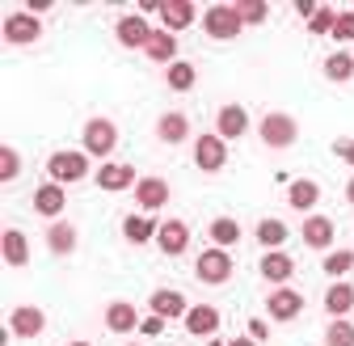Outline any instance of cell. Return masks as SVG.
Instances as JSON below:
<instances>
[{"mask_svg":"<svg viewBox=\"0 0 354 346\" xmlns=\"http://www.w3.org/2000/svg\"><path fill=\"white\" fill-rule=\"evenodd\" d=\"M241 13H236V5H211L207 13H203V30H207V38H215V42H232L236 34H241Z\"/></svg>","mask_w":354,"mask_h":346,"instance_id":"cell-1","label":"cell"},{"mask_svg":"<svg viewBox=\"0 0 354 346\" xmlns=\"http://www.w3.org/2000/svg\"><path fill=\"white\" fill-rule=\"evenodd\" d=\"M257 131H261V144H266V148H291V144H295V136H299V127H295V118H291V114L270 110V114L261 118Z\"/></svg>","mask_w":354,"mask_h":346,"instance_id":"cell-2","label":"cell"},{"mask_svg":"<svg viewBox=\"0 0 354 346\" xmlns=\"http://www.w3.org/2000/svg\"><path fill=\"white\" fill-rule=\"evenodd\" d=\"M198 279L207 283V287H219V283H228L232 279V257H228V249H219V245H211V249H203L198 253Z\"/></svg>","mask_w":354,"mask_h":346,"instance_id":"cell-3","label":"cell"},{"mask_svg":"<svg viewBox=\"0 0 354 346\" xmlns=\"http://www.w3.org/2000/svg\"><path fill=\"white\" fill-rule=\"evenodd\" d=\"M118 144V127L110 118H88L84 122V156H110Z\"/></svg>","mask_w":354,"mask_h":346,"instance_id":"cell-4","label":"cell"},{"mask_svg":"<svg viewBox=\"0 0 354 346\" xmlns=\"http://www.w3.org/2000/svg\"><path fill=\"white\" fill-rule=\"evenodd\" d=\"M47 178L59 182V186L88 178V156H84V152H55V156L47 161Z\"/></svg>","mask_w":354,"mask_h":346,"instance_id":"cell-5","label":"cell"},{"mask_svg":"<svg viewBox=\"0 0 354 346\" xmlns=\"http://www.w3.org/2000/svg\"><path fill=\"white\" fill-rule=\"evenodd\" d=\"M194 165H198L203 173H219V169L228 165V144L219 140L215 131L198 136V140H194Z\"/></svg>","mask_w":354,"mask_h":346,"instance_id":"cell-6","label":"cell"},{"mask_svg":"<svg viewBox=\"0 0 354 346\" xmlns=\"http://www.w3.org/2000/svg\"><path fill=\"white\" fill-rule=\"evenodd\" d=\"M42 34V21L34 13H9L5 17V42L9 47H30V42H38Z\"/></svg>","mask_w":354,"mask_h":346,"instance_id":"cell-7","label":"cell"},{"mask_svg":"<svg viewBox=\"0 0 354 346\" xmlns=\"http://www.w3.org/2000/svg\"><path fill=\"white\" fill-rule=\"evenodd\" d=\"M266 313H270L274 321H295L304 313V295L295 287H274L270 295H266Z\"/></svg>","mask_w":354,"mask_h":346,"instance_id":"cell-8","label":"cell"},{"mask_svg":"<svg viewBox=\"0 0 354 346\" xmlns=\"http://www.w3.org/2000/svg\"><path fill=\"white\" fill-rule=\"evenodd\" d=\"M156 245H160V253H169V257H182L186 245H190V228H186V220H165V224L156 228Z\"/></svg>","mask_w":354,"mask_h":346,"instance_id":"cell-9","label":"cell"},{"mask_svg":"<svg viewBox=\"0 0 354 346\" xmlns=\"http://www.w3.org/2000/svg\"><path fill=\"white\" fill-rule=\"evenodd\" d=\"M42 325H47V313L34 309V304H21L9 313V334H17V338H38Z\"/></svg>","mask_w":354,"mask_h":346,"instance_id":"cell-10","label":"cell"},{"mask_svg":"<svg viewBox=\"0 0 354 346\" xmlns=\"http://www.w3.org/2000/svg\"><path fill=\"white\" fill-rule=\"evenodd\" d=\"M64 207H68V194H64V186H59V182H42V186L34 190V211H38V215L55 220Z\"/></svg>","mask_w":354,"mask_h":346,"instance_id":"cell-11","label":"cell"},{"mask_svg":"<svg viewBox=\"0 0 354 346\" xmlns=\"http://www.w3.org/2000/svg\"><path fill=\"white\" fill-rule=\"evenodd\" d=\"M299 237H304L308 249H329L333 245V220H329V215H308Z\"/></svg>","mask_w":354,"mask_h":346,"instance_id":"cell-12","label":"cell"},{"mask_svg":"<svg viewBox=\"0 0 354 346\" xmlns=\"http://www.w3.org/2000/svg\"><path fill=\"white\" fill-rule=\"evenodd\" d=\"M186 136H190V118L182 110L160 114V122H156V140L160 144H186Z\"/></svg>","mask_w":354,"mask_h":346,"instance_id":"cell-13","label":"cell"},{"mask_svg":"<svg viewBox=\"0 0 354 346\" xmlns=\"http://www.w3.org/2000/svg\"><path fill=\"white\" fill-rule=\"evenodd\" d=\"M140 313H136V304H127V300H114V304L106 309V329L110 334H131V329H140Z\"/></svg>","mask_w":354,"mask_h":346,"instance_id":"cell-14","label":"cell"},{"mask_svg":"<svg viewBox=\"0 0 354 346\" xmlns=\"http://www.w3.org/2000/svg\"><path fill=\"white\" fill-rule=\"evenodd\" d=\"M245 127H249L245 106H224V110L215 114V136H219V140H236V136H245Z\"/></svg>","mask_w":354,"mask_h":346,"instance_id":"cell-15","label":"cell"},{"mask_svg":"<svg viewBox=\"0 0 354 346\" xmlns=\"http://www.w3.org/2000/svg\"><path fill=\"white\" fill-rule=\"evenodd\" d=\"M136 199H140L144 211H160L169 203V182L165 178H140L136 182Z\"/></svg>","mask_w":354,"mask_h":346,"instance_id":"cell-16","label":"cell"},{"mask_svg":"<svg viewBox=\"0 0 354 346\" xmlns=\"http://www.w3.org/2000/svg\"><path fill=\"white\" fill-rule=\"evenodd\" d=\"M114 38H118V47H148V38H152V30H148V21L144 17H122L118 21V30H114Z\"/></svg>","mask_w":354,"mask_h":346,"instance_id":"cell-17","label":"cell"},{"mask_svg":"<svg viewBox=\"0 0 354 346\" xmlns=\"http://www.w3.org/2000/svg\"><path fill=\"white\" fill-rule=\"evenodd\" d=\"M325 313H333V321L346 317V313H354V283H350V279H337V283L325 291Z\"/></svg>","mask_w":354,"mask_h":346,"instance_id":"cell-18","label":"cell"},{"mask_svg":"<svg viewBox=\"0 0 354 346\" xmlns=\"http://www.w3.org/2000/svg\"><path fill=\"white\" fill-rule=\"evenodd\" d=\"M186 329H190L194 338H211V334L219 329V309H215V304H194V309L186 313Z\"/></svg>","mask_w":354,"mask_h":346,"instance_id":"cell-19","label":"cell"},{"mask_svg":"<svg viewBox=\"0 0 354 346\" xmlns=\"http://www.w3.org/2000/svg\"><path fill=\"white\" fill-rule=\"evenodd\" d=\"M160 17H165V30H186L194 26V5L190 0H160Z\"/></svg>","mask_w":354,"mask_h":346,"instance_id":"cell-20","label":"cell"},{"mask_svg":"<svg viewBox=\"0 0 354 346\" xmlns=\"http://www.w3.org/2000/svg\"><path fill=\"white\" fill-rule=\"evenodd\" d=\"M317 199H321V186H317L313 178H295V182L287 186V203H291V211H313Z\"/></svg>","mask_w":354,"mask_h":346,"instance_id":"cell-21","label":"cell"},{"mask_svg":"<svg viewBox=\"0 0 354 346\" xmlns=\"http://www.w3.org/2000/svg\"><path fill=\"white\" fill-rule=\"evenodd\" d=\"M295 275V262H291V253H283V249H270L261 257V279H270V283H287Z\"/></svg>","mask_w":354,"mask_h":346,"instance_id":"cell-22","label":"cell"},{"mask_svg":"<svg viewBox=\"0 0 354 346\" xmlns=\"http://www.w3.org/2000/svg\"><path fill=\"white\" fill-rule=\"evenodd\" d=\"M140 178H136V169L131 165H102L97 169V186L102 190H127V186H136Z\"/></svg>","mask_w":354,"mask_h":346,"instance_id":"cell-23","label":"cell"},{"mask_svg":"<svg viewBox=\"0 0 354 346\" xmlns=\"http://www.w3.org/2000/svg\"><path fill=\"white\" fill-rule=\"evenodd\" d=\"M0 245H5V262L9 266H26L30 262V245H26V233L21 228H5Z\"/></svg>","mask_w":354,"mask_h":346,"instance_id":"cell-24","label":"cell"},{"mask_svg":"<svg viewBox=\"0 0 354 346\" xmlns=\"http://www.w3.org/2000/svg\"><path fill=\"white\" fill-rule=\"evenodd\" d=\"M152 313L173 321V317H186V295H177V291H152Z\"/></svg>","mask_w":354,"mask_h":346,"instance_id":"cell-25","label":"cell"},{"mask_svg":"<svg viewBox=\"0 0 354 346\" xmlns=\"http://www.w3.org/2000/svg\"><path fill=\"white\" fill-rule=\"evenodd\" d=\"M156 64H177V38L169 34V30H152V38H148V47H144Z\"/></svg>","mask_w":354,"mask_h":346,"instance_id":"cell-26","label":"cell"},{"mask_svg":"<svg viewBox=\"0 0 354 346\" xmlns=\"http://www.w3.org/2000/svg\"><path fill=\"white\" fill-rule=\"evenodd\" d=\"M47 249H51L55 257H68V253L76 249V228H72V224H64V220H59V224H51V228H47Z\"/></svg>","mask_w":354,"mask_h":346,"instance_id":"cell-27","label":"cell"},{"mask_svg":"<svg viewBox=\"0 0 354 346\" xmlns=\"http://www.w3.org/2000/svg\"><path fill=\"white\" fill-rule=\"evenodd\" d=\"M165 76H169V89H173V93H186V89H194V76H198V72H194V64H182V60H177V64H169Z\"/></svg>","mask_w":354,"mask_h":346,"instance_id":"cell-28","label":"cell"},{"mask_svg":"<svg viewBox=\"0 0 354 346\" xmlns=\"http://www.w3.org/2000/svg\"><path fill=\"white\" fill-rule=\"evenodd\" d=\"M325 76L337 80V84L350 80V76H354V55H350V51H333V55L325 60Z\"/></svg>","mask_w":354,"mask_h":346,"instance_id":"cell-29","label":"cell"},{"mask_svg":"<svg viewBox=\"0 0 354 346\" xmlns=\"http://www.w3.org/2000/svg\"><path fill=\"white\" fill-rule=\"evenodd\" d=\"M211 241L219 245V249H224V245H236V237H241V224L236 220H228V215H224V220H211Z\"/></svg>","mask_w":354,"mask_h":346,"instance_id":"cell-30","label":"cell"},{"mask_svg":"<svg viewBox=\"0 0 354 346\" xmlns=\"http://www.w3.org/2000/svg\"><path fill=\"white\" fill-rule=\"evenodd\" d=\"M257 241L270 245V249L287 245V224H279V220H261V224H257Z\"/></svg>","mask_w":354,"mask_h":346,"instance_id":"cell-31","label":"cell"},{"mask_svg":"<svg viewBox=\"0 0 354 346\" xmlns=\"http://www.w3.org/2000/svg\"><path fill=\"white\" fill-rule=\"evenodd\" d=\"M122 233H127V241L144 245V241H152V220H144V215H127V220H122Z\"/></svg>","mask_w":354,"mask_h":346,"instance_id":"cell-32","label":"cell"},{"mask_svg":"<svg viewBox=\"0 0 354 346\" xmlns=\"http://www.w3.org/2000/svg\"><path fill=\"white\" fill-rule=\"evenodd\" d=\"M236 13H241L245 26H261L266 13H270V5H266V0H236Z\"/></svg>","mask_w":354,"mask_h":346,"instance_id":"cell-33","label":"cell"},{"mask_svg":"<svg viewBox=\"0 0 354 346\" xmlns=\"http://www.w3.org/2000/svg\"><path fill=\"white\" fill-rule=\"evenodd\" d=\"M325 271H329L333 279L350 275V271H354V249H333V253L325 257Z\"/></svg>","mask_w":354,"mask_h":346,"instance_id":"cell-34","label":"cell"},{"mask_svg":"<svg viewBox=\"0 0 354 346\" xmlns=\"http://www.w3.org/2000/svg\"><path fill=\"white\" fill-rule=\"evenodd\" d=\"M325 346H354V325L346 317H337L329 329H325Z\"/></svg>","mask_w":354,"mask_h":346,"instance_id":"cell-35","label":"cell"},{"mask_svg":"<svg viewBox=\"0 0 354 346\" xmlns=\"http://www.w3.org/2000/svg\"><path fill=\"white\" fill-rule=\"evenodd\" d=\"M17 169H21V156L5 144V148H0V182H13V178H17Z\"/></svg>","mask_w":354,"mask_h":346,"instance_id":"cell-36","label":"cell"},{"mask_svg":"<svg viewBox=\"0 0 354 346\" xmlns=\"http://www.w3.org/2000/svg\"><path fill=\"white\" fill-rule=\"evenodd\" d=\"M333 21H337V13H333L329 5H321V9H317V17L308 21V30H313V34H333Z\"/></svg>","mask_w":354,"mask_h":346,"instance_id":"cell-37","label":"cell"},{"mask_svg":"<svg viewBox=\"0 0 354 346\" xmlns=\"http://www.w3.org/2000/svg\"><path fill=\"white\" fill-rule=\"evenodd\" d=\"M333 38H337V42H354V9L337 13V21H333Z\"/></svg>","mask_w":354,"mask_h":346,"instance_id":"cell-38","label":"cell"},{"mask_svg":"<svg viewBox=\"0 0 354 346\" xmlns=\"http://www.w3.org/2000/svg\"><path fill=\"white\" fill-rule=\"evenodd\" d=\"M266 334H270V321L253 317V321H249V338H253V342H266Z\"/></svg>","mask_w":354,"mask_h":346,"instance_id":"cell-39","label":"cell"},{"mask_svg":"<svg viewBox=\"0 0 354 346\" xmlns=\"http://www.w3.org/2000/svg\"><path fill=\"white\" fill-rule=\"evenodd\" d=\"M140 329H144L148 338H156V334L165 329V317H156V313H152V317H144V321H140Z\"/></svg>","mask_w":354,"mask_h":346,"instance_id":"cell-40","label":"cell"},{"mask_svg":"<svg viewBox=\"0 0 354 346\" xmlns=\"http://www.w3.org/2000/svg\"><path fill=\"white\" fill-rule=\"evenodd\" d=\"M333 152H337L346 165H354V140H337V144H333Z\"/></svg>","mask_w":354,"mask_h":346,"instance_id":"cell-41","label":"cell"},{"mask_svg":"<svg viewBox=\"0 0 354 346\" xmlns=\"http://www.w3.org/2000/svg\"><path fill=\"white\" fill-rule=\"evenodd\" d=\"M295 9H299V17H304V21H313L321 5H317V0H299V5H295Z\"/></svg>","mask_w":354,"mask_h":346,"instance_id":"cell-42","label":"cell"},{"mask_svg":"<svg viewBox=\"0 0 354 346\" xmlns=\"http://www.w3.org/2000/svg\"><path fill=\"white\" fill-rule=\"evenodd\" d=\"M228 346H253V338H249V334H245V338H232V342H228Z\"/></svg>","mask_w":354,"mask_h":346,"instance_id":"cell-43","label":"cell"},{"mask_svg":"<svg viewBox=\"0 0 354 346\" xmlns=\"http://www.w3.org/2000/svg\"><path fill=\"white\" fill-rule=\"evenodd\" d=\"M346 199H350V207H354V178L346 182Z\"/></svg>","mask_w":354,"mask_h":346,"instance_id":"cell-44","label":"cell"},{"mask_svg":"<svg viewBox=\"0 0 354 346\" xmlns=\"http://www.w3.org/2000/svg\"><path fill=\"white\" fill-rule=\"evenodd\" d=\"M207 346H228V342H219V338H211V342H207Z\"/></svg>","mask_w":354,"mask_h":346,"instance_id":"cell-45","label":"cell"},{"mask_svg":"<svg viewBox=\"0 0 354 346\" xmlns=\"http://www.w3.org/2000/svg\"><path fill=\"white\" fill-rule=\"evenodd\" d=\"M68 346H88V342H68Z\"/></svg>","mask_w":354,"mask_h":346,"instance_id":"cell-46","label":"cell"}]
</instances>
